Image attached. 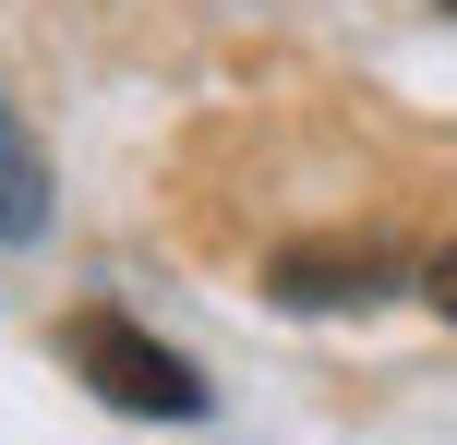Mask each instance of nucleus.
<instances>
[{
  "label": "nucleus",
  "mask_w": 457,
  "mask_h": 445,
  "mask_svg": "<svg viewBox=\"0 0 457 445\" xmlns=\"http://www.w3.org/2000/svg\"><path fill=\"white\" fill-rule=\"evenodd\" d=\"M61 361H72L109 409H133V422H205V374H193L181 350H157V337H145L133 313H109V301H85V313L61 326Z\"/></svg>",
  "instance_id": "f257e3e1"
},
{
  "label": "nucleus",
  "mask_w": 457,
  "mask_h": 445,
  "mask_svg": "<svg viewBox=\"0 0 457 445\" xmlns=\"http://www.w3.org/2000/svg\"><path fill=\"white\" fill-rule=\"evenodd\" d=\"M421 301H434V313H445V326H457V241H445V253H434V265H421Z\"/></svg>",
  "instance_id": "20e7f679"
},
{
  "label": "nucleus",
  "mask_w": 457,
  "mask_h": 445,
  "mask_svg": "<svg viewBox=\"0 0 457 445\" xmlns=\"http://www.w3.org/2000/svg\"><path fill=\"white\" fill-rule=\"evenodd\" d=\"M48 229V157L12 109H0V241H37Z\"/></svg>",
  "instance_id": "7ed1b4c3"
},
{
  "label": "nucleus",
  "mask_w": 457,
  "mask_h": 445,
  "mask_svg": "<svg viewBox=\"0 0 457 445\" xmlns=\"http://www.w3.org/2000/svg\"><path fill=\"white\" fill-rule=\"evenodd\" d=\"M265 289L289 313H361V301L397 289V253H386V241H289V253L265 265Z\"/></svg>",
  "instance_id": "f03ea898"
},
{
  "label": "nucleus",
  "mask_w": 457,
  "mask_h": 445,
  "mask_svg": "<svg viewBox=\"0 0 457 445\" xmlns=\"http://www.w3.org/2000/svg\"><path fill=\"white\" fill-rule=\"evenodd\" d=\"M445 12H457V0H445Z\"/></svg>",
  "instance_id": "39448f33"
}]
</instances>
